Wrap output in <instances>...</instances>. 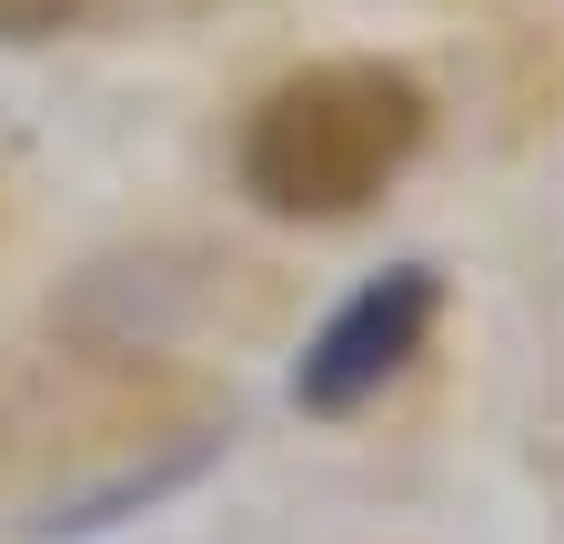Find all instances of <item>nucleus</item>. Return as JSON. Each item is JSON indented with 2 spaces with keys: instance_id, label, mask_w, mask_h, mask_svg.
I'll use <instances>...</instances> for the list:
<instances>
[{
  "instance_id": "obj_3",
  "label": "nucleus",
  "mask_w": 564,
  "mask_h": 544,
  "mask_svg": "<svg viewBox=\"0 0 564 544\" xmlns=\"http://www.w3.org/2000/svg\"><path fill=\"white\" fill-rule=\"evenodd\" d=\"M82 0H0V41H51Z\"/></svg>"
},
{
  "instance_id": "obj_1",
  "label": "nucleus",
  "mask_w": 564,
  "mask_h": 544,
  "mask_svg": "<svg viewBox=\"0 0 564 544\" xmlns=\"http://www.w3.org/2000/svg\"><path fill=\"white\" fill-rule=\"evenodd\" d=\"M423 91L393 61H313L272 81L242 131V192L282 222H343L413 162Z\"/></svg>"
},
{
  "instance_id": "obj_2",
  "label": "nucleus",
  "mask_w": 564,
  "mask_h": 544,
  "mask_svg": "<svg viewBox=\"0 0 564 544\" xmlns=\"http://www.w3.org/2000/svg\"><path fill=\"white\" fill-rule=\"evenodd\" d=\"M434 303H444V283L423 262H393V272H373L364 293H352L313 344H303V363H293V403L303 414H352V403H373L413 353H423V333H434Z\"/></svg>"
}]
</instances>
